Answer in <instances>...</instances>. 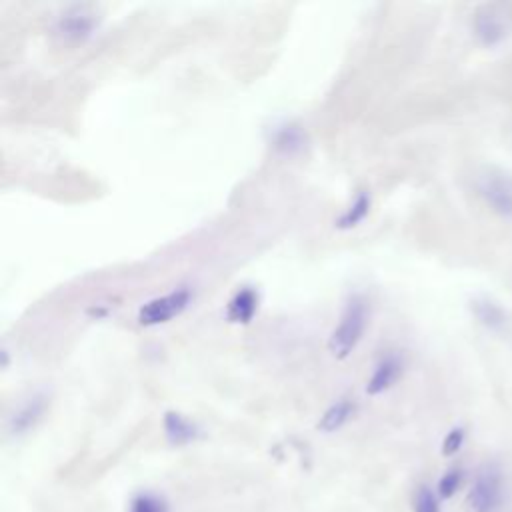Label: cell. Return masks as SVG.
<instances>
[{"label": "cell", "instance_id": "cell-1", "mask_svg": "<svg viewBox=\"0 0 512 512\" xmlns=\"http://www.w3.org/2000/svg\"><path fill=\"white\" fill-rule=\"evenodd\" d=\"M370 320V306L362 294H352L328 338V350L334 358L344 360L348 358L364 338L366 326Z\"/></svg>", "mask_w": 512, "mask_h": 512}, {"label": "cell", "instance_id": "cell-2", "mask_svg": "<svg viewBox=\"0 0 512 512\" xmlns=\"http://www.w3.org/2000/svg\"><path fill=\"white\" fill-rule=\"evenodd\" d=\"M472 32L484 48L500 46L512 34V10L498 2L478 6L472 16Z\"/></svg>", "mask_w": 512, "mask_h": 512}, {"label": "cell", "instance_id": "cell-3", "mask_svg": "<svg viewBox=\"0 0 512 512\" xmlns=\"http://www.w3.org/2000/svg\"><path fill=\"white\" fill-rule=\"evenodd\" d=\"M192 302V290L188 286H178L162 296L150 298L138 308V322L142 326L166 324L172 318L180 316Z\"/></svg>", "mask_w": 512, "mask_h": 512}, {"label": "cell", "instance_id": "cell-4", "mask_svg": "<svg viewBox=\"0 0 512 512\" xmlns=\"http://www.w3.org/2000/svg\"><path fill=\"white\" fill-rule=\"evenodd\" d=\"M100 16L88 6H70L54 20V34L64 42H84L98 30Z\"/></svg>", "mask_w": 512, "mask_h": 512}, {"label": "cell", "instance_id": "cell-5", "mask_svg": "<svg viewBox=\"0 0 512 512\" xmlns=\"http://www.w3.org/2000/svg\"><path fill=\"white\" fill-rule=\"evenodd\" d=\"M48 404H50V398L44 392H34L26 396L22 402H18L6 418L8 436L18 438L34 430L38 422L44 418Z\"/></svg>", "mask_w": 512, "mask_h": 512}, {"label": "cell", "instance_id": "cell-6", "mask_svg": "<svg viewBox=\"0 0 512 512\" xmlns=\"http://www.w3.org/2000/svg\"><path fill=\"white\" fill-rule=\"evenodd\" d=\"M476 190L488 208L504 218L512 216V178L502 172H486L478 176Z\"/></svg>", "mask_w": 512, "mask_h": 512}, {"label": "cell", "instance_id": "cell-7", "mask_svg": "<svg viewBox=\"0 0 512 512\" xmlns=\"http://www.w3.org/2000/svg\"><path fill=\"white\" fill-rule=\"evenodd\" d=\"M502 500V478L492 466L482 468L468 492V506L472 512H494Z\"/></svg>", "mask_w": 512, "mask_h": 512}, {"label": "cell", "instance_id": "cell-8", "mask_svg": "<svg viewBox=\"0 0 512 512\" xmlns=\"http://www.w3.org/2000/svg\"><path fill=\"white\" fill-rule=\"evenodd\" d=\"M470 314L474 320L490 334H508L510 330V316L502 308L500 302H496L490 296H476L470 300Z\"/></svg>", "mask_w": 512, "mask_h": 512}, {"label": "cell", "instance_id": "cell-9", "mask_svg": "<svg viewBox=\"0 0 512 512\" xmlns=\"http://www.w3.org/2000/svg\"><path fill=\"white\" fill-rule=\"evenodd\" d=\"M402 372H404V362L398 354L390 352V354L382 356L374 364V370L366 382V394L378 396V394L390 390L402 378Z\"/></svg>", "mask_w": 512, "mask_h": 512}, {"label": "cell", "instance_id": "cell-10", "mask_svg": "<svg viewBox=\"0 0 512 512\" xmlns=\"http://www.w3.org/2000/svg\"><path fill=\"white\" fill-rule=\"evenodd\" d=\"M162 428H164L166 440L174 446L192 444L202 436L200 426L194 420H190L188 416H184L182 412H176V410H168L164 414Z\"/></svg>", "mask_w": 512, "mask_h": 512}, {"label": "cell", "instance_id": "cell-11", "mask_svg": "<svg viewBox=\"0 0 512 512\" xmlns=\"http://www.w3.org/2000/svg\"><path fill=\"white\" fill-rule=\"evenodd\" d=\"M306 142V132L302 130L300 124L294 122H282L274 126V130L270 132V146L284 156L300 154L306 148Z\"/></svg>", "mask_w": 512, "mask_h": 512}, {"label": "cell", "instance_id": "cell-12", "mask_svg": "<svg viewBox=\"0 0 512 512\" xmlns=\"http://www.w3.org/2000/svg\"><path fill=\"white\" fill-rule=\"evenodd\" d=\"M260 304V294L252 286H242L226 304V318L234 324H248Z\"/></svg>", "mask_w": 512, "mask_h": 512}, {"label": "cell", "instance_id": "cell-13", "mask_svg": "<svg viewBox=\"0 0 512 512\" xmlns=\"http://www.w3.org/2000/svg\"><path fill=\"white\" fill-rule=\"evenodd\" d=\"M370 206H372V198H370V192L368 190H360L352 200L350 204L340 212V216L334 220V226L338 230H352L356 228L370 212Z\"/></svg>", "mask_w": 512, "mask_h": 512}, {"label": "cell", "instance_id": "cell-14", "mask_svg": "<svg viewBox=\"0 0 512 512\" xmlns=\"http://www.w3.org/2000/svg\"><path fill=\"white\" fill-rule=\"evenodd\" d=\"M354 412H356V404L350 398H340L324 410V414L318 420V430L326 434L336 432L354 416Z\"/></svg>", "mask_w": 512, "mask_h": 512}, {"label": "cell", "instance_id": "cell-15", "mask_svg": "<svg viewBox=\"0 0 512 512\" xmlns=\"http://www.w3.org/2000/svg\"><path fill=\"white\" fill-rule=\"evenodd\" d=\"M130 512H168L166 500L152 492H140L130 502Z\"/></svg>", "mask_w": 512, "mask_h": 512}, {"label": "cell", "instance_id": "cell-16", "mask_svg": "<svg viewBox=\"0 0 512 512\" xmlns=\"http://www.w3.org/2000/svg\"><path fill=\"white\" fill-rule=\"evenodd\" d=\"M462 480H464V472L460 468H450L438 480V488H436L438 496L440 498H452L458 492Z\"/></svg>", "mask_w": 512, "mask_h": 512}, {"label": "cell", "instance_id": "cell-17", "mask_svg": "<svg viewBox=\"0 0 512 512\" xmlns=\"http://www.w3.org/2000/svg\"><path fill=\"white\" fill-rule=\"evenodd\" d=\"M414 512H440L436 494L428 486H420L414 496Z\"/></svg>", "mask_w": 512, "mask_h": 512}, {"label": "cell", "instance_id": "cell-18", "mask_svg": "<svg viewBox=\"0 0 512 512\" xmlns=\"http://www.w3.org/2000/svg\"><path fill=\"white\" fill-rule=\"evenodd\" d=\"M464 440H466V430H464L462 426H456V428L448 430V434H446L444 440H442V454H444V456L456 454V452L462 448Z\"/></svg>", "mask_w": 512, "mask_h": 512}]
</instances>
